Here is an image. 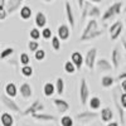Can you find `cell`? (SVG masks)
I'll return each mask as SVG.
<instances>
[{
	"label": "cell",
	"instance_id": "f5cc1de1",
	"mask_svg": "<svg viewBox=\"0 0 126 126\" xmlns=\"http://www.w3.org/2000/svg\"><path fill=\"white\" fill-rule=\"evenodd\" d=\"M25 126H29V125H25Z\"/></svg>",
	"mask_w": 126,
	"mask_h": 126
},
{
	"label": "cell",
	"instance_id": "ee69618b",
	"mask_svg": "<svg viewBox=\"0 0 126 126\" xmlns=\"http://www.w3.org/2000/svg\"><path fill=\"white\" fill-rule=\"evenodd\" d=\"M77 4H78V9L82 10L83 5H85V0H77Z\"/></svg>",
	"mask_w": 126,
	"mask_h": 126
},
{
	"label": "cell",
	"instance_id": "d6986e66",
	"mask_svg": "<svg viewBox=\"0 0 126 126\" xmlns=\"http://www.w3.org/2000/svg\"><path fill=\"white\" fill-rule=\"evenodd\" d=\"M121 63V54H120V50L119 48H115L111 52V64L113 68H117Z\"/></svg>",
	"mask_w": 126,
	"mask_h": 126
},
{
	"label": "cell",
	"instance_id": "9a60e30c",
	"mask_svg": "<svg viewBox=\"0 0 126 126\" xmlns=\"http://www.w3.org/2000/svg\"><path fill=\"white\" fill-rule=\"evenodd\" d=\"M34 23H35L37 28H40V29L46 28V25H47V15L43 12H38L34 16Z\"/></svg>",
	"mask_w": 126,
	"mask_h": 126
},
{
	"label": "cell",
	"instance_id": "74e56055",
	"mask_svg": "<svg viewBox=\"0 0 126 126\" xmlns=\"http://www.w3.org/2000/svg\"><path fill=\"white\" fill-rule=\"evenodd\" d=\"M19 62L22 63L23 66L29 64V63H30V57L28 56V53H22V54H20V57H19Z\"/></svg>",
	"mask_w": 126,
	"mask_h": 126
},
{
	"label": "cell",
	"instance_id": "7402d4cb",
	"mask_svg": "<svg viewBox=\"0 0 126 126\" xmlns=\"http://www.w3.org/2000/svg\"><path fill=\"white\" fill-rule=\"evenodd\" d=\"M112 119H113V112H112V110L110 109V107H103L102 110H101V120L103 121V122H110V121H112Z\"/></svg>",
	"mask_w": 126,
	"mask_h": 126
},
{
	"label": "cell",
	"instance_id": "d4e9b609",
	"mask_svg": "<svg viewBox=\"0 0 126 126\" xmlns=\"http://www.w3.org/2000/svg\"><path fill=\"white\" fill-rule=\"evenodd\" d=\"M43 92H44V96L46 97H52L56 92V87L52 82H47L44 83V87H43Z\"/></svg>",
	"mask_w": 126,
	"mask_h": 126
},
{
	"label": "cell",
	"instance_id": "836d02e7",
	"mask_svg": "<svg viewBox=\"0 0 126 126\" xmlns=\"http://www.w3.org/2000/svg\"><path fill=\"white\" fill-rule=\"evenodd\" d=\"M64 71L67 72V73H69V75H73L77 69H76V67H75V64L71 62V61H67L66 63H64Z\"/></svg>",
	"mask_w": 126,
	"mask_h": 126
},
{
	"label": "cell",
	"instance_id": "8d00e7d4",
	"mask_svg": "<svg viewBox=\"0 0 126 126\" xmlns=\"http://www.w3.org/2000/svg\"><path fill=\"white\" fill-rule=\"evenodd\" d=\"M39 38H40V30L38 28L30 29V39L32 40H38Z\"/></svg>",
	"mask_w": 126,
	"mask_h": 126
},
{
	"label": "cell",
	"instance_id": "816d5d0a",
	"mask_svg": "<svg viewBox=\"0 0 126 126\" xmlns=\"http://www.w3.org/2000/svg\"><path fill=\"white\" fill-rule=\"evenodd\" d=\"M125 25H126V18H125Z\"/></svg>",
	"mask_w": 126,
	"mask_h": 126
},
{
	"label": "cell",
	"instance_id": "ffe728a7",
	"mask_svg": "<svg viewBox=\"0 0 126 126\" xmlns=\"http://www.w3.org/2000/svg\"><path fill=\"white\" fill-rule=\"evenodd\" d=\"M5 94L8 97H15L16 94H18V87L15 83L13 82H8L6 85H5Z\"/></svg>",
	"mask_w": 126,
	"mask_h": 126
},
{
	"label": "cell",
	"instance_id": "b9f144b4",
	"mask_svg": "<svg viewBox=\"0 0 126 126\" xmlns=\"http://www.w3.org/2000/svg\"><path fill=\"white\" fill-rule=\"evenodd\" d=\"M117 78L120 79V81H122V79H126V71H124V72H121L120 75L117 76Z\"/></svg>",
	"mask_w": 126,
	"mask_h": 126
},
{
	"label": "cell",
	"instance_id": "681fc988",
	"mask_svg": "<svg viewBox=\"0 0 126 126\" xmlns=\"http://www.w3.org/2000/svg\"><path fill=\"white\" fill-rule=\"evenodd\" d=\"M43 1H44V3H52L53 0H43Z\"/></svg>",
	"mask_w": 126,
	"mask_h": 126
},
{
	"label": "cell",
	"instance_id": "30bf717a",
	"mask_svg": "<svg viewBox=\"0 0 126 126\" xmlns=\"http://www.w3.org/2000/svg\"><path fill=\"white\" fill-rule=\"evenodd\" d=\"M71 35V29L67 24H61L57 29V37L59 40H67Z\"/></svg>",
	"mask_w": 126,
	"mask_h": 126
},
{
	"label": "cell",
	"instance_id": "e575fe53",
	"mask_svg": "<svg viewBox=\"0 0 126 126\" xmlns=\"http://www.w3.org/2000/svg\"><path fill=\"white\" fill-rule=\"evenodd\" d=\"M34 57H35V61H38V62L44 61V58H46V52H44V49L38 48V49L34 52Z\"/></svg>",
	"mask_w": 126,
	"mask_h": 126
},
{
	"label": "cell",
	"instance_id": "9c48e42d",
	"mask_svg": "<svg viewBox=\"0 0 126 126\" xmlns=\"http://www.w3.org/2000/svg\"><path fill=\"white\" fill-rule=\"evenodd\" d=\"M24 0H8V3L5 4V10L8 14H13L15 13L18 9H20Z\"/></svg>",
	"mask_w": 126,
	"mask_h": 126
},
{
	"label": "cell",
	"instance_id": "6da1fadb",
	"mask_svg": "<svg viewBox=\"0 0 126 126\" xmlns=\"http://www.w3.org/2000/svg\"><path fill=\"white\" fill-rule=\"evenodd\" d=\"M87 16H90L91 19H96L98 16H101V10L98 6L91 4L90 1H87V0H85V5H83L82 8V16L81 19L85 20Z\"/></svg>",
	"mask_w": 126,
	"mask_h": 126
},
{
	"label": "cell",
	"instance_id": "f546056e",
	"mask_svg": "<svg viewBox=\"0 0 126 126\" xmlns=\"http://www.w3.org/2000/svg\"><path fill=\"white\" fill-rule=\"evenodd\" d=\"M73 124H75V120L69 115H64L61 117V126H73Z\"/></svg>",
	"mask_w": 126,
	"mask_h": 126
},
{
	"label": "cell",
	"instance_id": "83f0119b",
	"mask_svg": "<svg viewBox=\"0 0 126 126\" xmlns=\"http://www.w3.org/2000/svg\"><path fill=\"white\" fill-rule=\"evenodd\" d=\"M54 87H56V92L59 94V96H62L63 92H64V81H63L62 77H58V78H57Z\"/></svg>",
	"mask_w": 126,
	"mask_h": 126
},
{
	"label": "cell",
	"instance_id": "7a4b0ae2",
	"mask_svg": "<svg viewBox=\"0 0 126 126\" xmlns=\"http://www.w3.org/2000/svg\"><path fill=\"white\" fill-rule=\"evenodd\" d=\"M122 6H124V4H122L121 1H115L112 5H110V6L106 9V12H105V13L102 14L101 20H102L103 23H106L107 20H110V19L115 18L116 15H119V14L121 13Z\"/></svg>",
	"mask_w": 126,
	"mask_h": 126
},
{
	"label": "cell",
	"instance_id": "cb8c5ba5",
	"mask_svg": "<svg viewBox=\"0 0 126 126\" xmlns=\"http://www.w3.org/2000/svg\"><path fill=\"white\" fill-rule=\"evenodd\" d=\"M113 102H115V106H116L117 111H119V117H120V121L122 125H125V112H124V109L121 107V105H120V101H119V97H117V94L115 93V97H113Z\"/></svg>",
	"mask_w": 126,
	"mask_h": 126
},
{
	"label": "cell",
	"instance_id": "ab89813d",
	"mask_svg": "<svg viewBox=\"0 0 126 126\" xmlns=\"http://www.w3.org/2000/svg\"><path fill=\"white\" fill-rule=\"evenodd\" d=\"M120 105L124 110H126V93H121L120 96Z\"/></svg>",
	"mask_w": 126,
	"mask_h": 126
},
{
	"label": "cell",
	"instance_id": "2e32d148",
	"mask_svg": "<svg viewBox=\"0 0 126 126\" xmlns=\"http://www.w3.org/2000/svg\"><path fill=\"white\" fill-rule=\"evenodd\" d=\"M94 66H96L98 68V71H101V72H109V71H111L113 68L111 63L107 59H105V58L98 59L96 63H94Z\"/></svg>",
	"mask_w": 126,
	"mask_h": 126
},
{
	"label": "cell",
	"instance_id": "7bdbcfd3",
	"mask_svg": "<svg viewBox=\"0 0 126 126\" xmlns=\"http://www.w3.org/2000/svg\"><path fill=\"white\" fill-rule=\"evenodd\" d=\"M120 87H121V90L124 91V93H126V79H122V81H121V86H120Z\"/></svg>",
	"mask_w": 126,
	"mask_h": 126
},
{
	"label": "cell",
	"instance_id": "bcb514c9",
	"mask_svg": "<svg viewBox=\"0 0 126 126\" xmlns=\"http://www.w3.org/2000/svg\"><path fill=\"white\" fill-rule=\"evenodd\" d=\"M6 4V0H0V9H4Z\"/></svg>",
	"mask_w": 126,
	"mask_h": 126
},
{
	"label": "cell",
	"instance_id": "e0dca14e",
	"mask_svg": "<svg viewBox=\"0 0 126 126\" xmlns=\"http://www.w3.org/2000/svg\"><path fill=\"white\" fill-rule=\"evenodd\" d=\"M34 120H38V121H47V122H50V121H57V117H54L53 115H48V113H42V112H37V113H33L30 115Z\"/></svg>",
	"mask_w": 126,
	"mask_h": 126
},
{
	"label": "cell",
	"instance_id": "d590c367",
	"mask_svg": "<svg viewBox=\"0 0 126 126\" xmlns=\"http://www.w3.org/2000/svg\"><path fill=\"white\" fill-rule=\"evenodd\" d=\"M13 53H14V48H12V47L5 48L1 53H0V58H1V59H6L8 57L13 56Z\"/></svg>",
	"mask_w": 126,
	"mask_h": 126
},
{
	"label": "cell",
	"instance_id": "44dd1931",
	"mask_svg": "<svg viewBox=\"0 0 126 126\" xmlns=\"http://www.w3.org/2000/svg\"><path fill=\"white\" fill-rule=\"evenodd\" d=\"M103 34V30L101 29H96V30H92V32H90V33L87 34V35H85V37H81L79 38V42H87V40H92V39H96L97 37H101Z\"/></svg>",
	"mask_w": 126,
	"mask_h": 126
},
{
	"label": "cell",
	"instance_id": "ba28073f",
	"mask_svg": "<svg viewBox=\"0 0 126 126\" xmlns=\"http://www.w3.org/2000/svg\"><path fill=\"white\" fill-rule=\"evenodd\" d=\"M43 109H44L43 103H42L40 101H38V100H37V101H34L33 103H32L29 107H27V109L22 112V115H24V116H29V115H33V113L40 112Z\"/></svg>",
	"mask_w": 126,
	"mask_h": 126
},
{
	"label": "cell",
	"instance_id": "f6af8a7d",
	"mask_svg": "<svg viewBox=\"0 0 126 126\" xmlns=\"http://www.w3.org/2000/svg\"><path fill=\"white\" fill-rule=\"evenodd\" d=\"M107 126H119V122H116V121H110V122H107Z\"/></svg>",
	"mask_w": 126,
	"mask_h": 126
},
{
	"label": "cell",
	"instance_id": "5bb4252c",
	"mask_svg": "<svg viewBox=\"0 0 126 126\" xmlns=\"http://www.w3.org/2000/svg\"><path fill=\"white\" fill-rule=\"evenodd\" d=\"M71 62L75 64L76 69H81L83 64V56L81 52H73L71 54Z\"/></svg>",
	"mask_w": 126,
	"mask_h": 126
},
{
	"label": "cell",
	"instance_id": "8992f818",
	"mask_svg": "<svg viewBox=\"0 0 126 126\" xmlns=\"http://www.w3.org/2000/svg\"><path fill=\"white\" fill-rule=\"evenodd\" d=\"M97 116H98V113L96 111H82L76 115L75 119L78 122H90V121L94 120Z\"/></svg>",
	"mask_w": 126,
	"mask_h": 126
},
{
	"label": "cell",
	"instance_id": "d6a6232c",
	"mask_svg": "<svg viewBox=\"0 0 126 126\" xmlns=\"http://www.w3.org/2000/svg\"><path fill=\"white\" fill-rule=\"evenodd\" d=\"M40 37L43 38V39H46V40H48V39H50L52 37H53V34H52V30H50V28H43L42 29V32H40Z\"/></svg>",
	"mask_w": 126,
	"mask_h": 126
},
{
	"label": "cell",
	"instance_id": "3957f363",
	"mask_svg": "<svg viewBox=\"0 0 126 126\" xmlns=\"http://www.w3.org/2000/svg\"><path fill=\"white\" fill-rule=\"evenodd\" d=\"M88 98H90V88L87 85V81L85 78H82L79 82V101L82 103V106H86Z\"/></svg>",
	"mask_w": 126,
	"mask_h": 126
},
{
	"label": "cell",
	"instance_id": "7dc6e473",
	"mask_svg": "<svg viewBox=\"0 0 126 126\" xmlns=\"http://www.w3.org/2000/svg\"><path fill=\"white\" fill-rule=\"evenodd\" d=\"M87 1H90V3H101L102 0H87Z\"/></svg>",
	"mask_w": 126,
	"mask_h": 126
},
{
	"label": "cell",
	"instance_id": "4dcf8cb0",
	"mask_svg": "<svg viewBox=\"0 0 126 126\" xmlns=\"http://www.w3.org/2000/svg\"><path fill=\"white\" fill-rule=\"evenodd\" d=\"M50 44H52V47H53V49L56 52H59L61 50V40H59V38L57 35L50 38Z\"/></svg>",
	"mask_w": 126,
	"mask_h": 126
},
{
	"label": "cell",
	"instance_id": "4fadbf2b",
	"mask_svg": "<svg viewBox=\"0 0 126 126\" xmlns=\"http://www.w3.org/2000/svg\"><path fill=\"white\" fill-rule=\"evenodd\" d=\"M53 103L54 106L57 107L58 112L59 113H64L69 110V103L66 101V100H62V98H54L53 100Z\"/></svg>",
	"mask_w": 126,
	"mask_h": 126
},
{
	"label": "cell",
	"instance_id": "f1b7e54d",
	"mask_svg": "<svg viewBox=\"0 0 126 126\" xmlns=\"http://www.w3.org/2000/svg\"><path fill=\"white\" fill-rule=\"evenodd\" d=\"M113 83H115V78L111 77V76H103V77L101 78V85H102V87H105V88H110Z\"/></svg>",
	"mask_w": 126,
	"mask_h": 126
},
{
	"label": "cell",
	"instance_id": "277c9868",
	"mask_svg": "<svg viewBox=\"0 0 126 126\" xmlns=\"http://www.w3.org/2000/svg\"><path fill=\"white\" fill-rule=\"evenodd\" d=\"M0 100H1V102H3L4 106H5L6 109H9L10 111L16 112V113H22V111H20V107L18 106V103H16L12 97H8L6 94H1V96H0Z\"/></svg>",
	"mask_w": 126,
	"mask_h": 126
},
{
	"label": "cell",
	"instance_id": "c3c4849f",
	"mask_svg": "<svg viewBox=\"0 0 126 126\" xmlns=\"http://www.w3.org/2000/svg\"><path fill=\"white\" fill-rule=\"evenodd\" d=\"M122 47H124V48H125V50H126V40H125V39L122 40Z\"/></svg>",
	"mask_w": 126,
	"mask_h": 126
},
{
	"label": "cell",
	"instance_id": "60d3db41",
	"mask_svg": "<svg viewBox=\"0 0 126 126\" xmlns=\"http://www.w3.org/2000/svg\"><path fill=\"white\" fill-rule=\"evenodd\" d=\"M8 16V13H6V10L5 8L4 9H0V22H3V20H5Z\"/></svg>",
	"mask_w": 126,
	"mask_h": 126
},
{
	"label": "cell",
	"instance_id": "52a82bcc",
	"mask_svg": "<svg viewBox=\"0 0 126 126\" xmlns=\"http://www.w3.org/2000/svg\"><path fill=\"white\" fill-rule=\"evenodd\" d=\"M122 30H124V23L121 22V20H117V22H115V23L110 27V29H109L111 40H116V39L121 35Z\"/></svg>",
	"mask_w": 126,
	"mask_h": 126
},
{
	"label": "cell",
	"instance_id": "7c38bea8",
	"mask_svg": "<svg viewBox=\"0 0 126 126\" xmlns=\"http://www.w3.org/2000/svg\"><path fill=\"white\" fill-rule=\"evenodd\" d=\"M18 91L20 92V96H22L23 98H30L32 96H33V90H32V86L29 85V83H27V82L22 83Z\"/></svg>",
	"mask_w": 126,
	"mask_h": 126
},
{
	"label": "cell",
	"instance_id": "8fae6325",
	"mask_svg": "<svg viewBox=\"0 0 126 126\" xmlns=\"http://www.w3.org/2000/svg\"><path fill=\"white\" fill-rule=\"evenodd\" d=\"M64 8H66V16H67V20H68V24L71 25V29H72V28H75V25H76V19H75V14H73L71 3L66 1L64 3Z\"/></svg>",
	"mask_w": 126,
	"mask_h": 126
},
{
	"label": "cell",
	"instance_id": "4316f807",
	"mask_svg": "<svg viewBox=\"0 0 126 126\" xmlns=\"http://www.w3.org/2000/svg\"><path fill=\"white\" fill-rule=\"evenodd\" d=\"M88 102V106H90V109L92 110V111H97L98 109H101V100L98 98V97H91L90 98V101H87Z\"/></svg>",
	"mask_w": 126,
	"mask_h": 126
},
{
	"label": "cell",
	"instance_id": "484cf974",
	"mask_svg": "<svg viewBox=\"0 0 126 126\" xmlns=\"http://www.w3.org/2000/svg\"><path fill=\"white\" fill-rule=\"evenodd\" d=\"M19 14H20V18H22L23 20H28V19L32 18V14H33V12H32V8L24 5V6L20 8V13H19Z\"/></svg>",
	"mask_w": 126,
	"mask_h": 126
},
{
	"label": "cell",
	"instance_id": "603a6c76",
	"mask_svg": "<svg viewBox=\"0 0 126 126\" xmlns=\"http://www.w3.org/2000/svg\"><path fill=\"white\" fill-rule=\"evenodd\" d=\"M0 121L3 126H13L14 125V117L9 112H3L0 115Z\"/></svg>",
	"mask_w": 126,
	"mask_h": 126
},
{
	"label": "cell",
	"instance_id": "f907efd6",
	"mask_svg": "<svg viewBox=\"0 0 126 126\" xmlns=\"http://www.w3.org/2000/svg\"><path fill=\"white\" fill-rule=\"evenodd\" d=\"M124 13H126V3H125V5H124Z\"/></svg>",
	"mask_w": 126,
	"mask_h": 126
},
{
	"label": "cell",
	"instance_id": "5b68a950",
	"mask_svg": "<svg viewBox=\"0 0 126 126\" xmlns=\"http://www.w3.org/2000/svg\"><path fill=\"white\" fill-rule=\"evenodd\" d=\"M96 57H97V49H96V48L88 49L87 53H86V56L83 57V62L86 63V66L88 67V69H93V68H94Z\"/></svg>",
	"mask_w": 126,
	"mask_h": 126
},
{
	"label": "cell",
	"instance_id": "f35d334b",
	"mask_svg": "<svg viewBox=\"0 0 126 126\" xmlns=\"http://www.w3.org/2000/svg\"><path fill=\"white\" fill-rule=\"evenodd\" d=\"M28 48L30 49V52H35V50L39 48L38 40H29V43H28Z\"/></svg>",
	"mask_w": 126,
	"mask_h": 126
},
{
	"label": "cell",
	"instance_id": "1f68e13d",
	"mask_svg": "<svg viewBox=\"0 0 126 126\" xmlns=\"http://www.w3.org/2000/svg\"><path fill=\"white\" fill-rule=\"evenodd\" d=\"M22 75L24 77H32L33 76V67L27 64V66H23L22 67Z\"/></svg>",
	"mask_w": 126,
	"mask_h": 126
},
{
	"label": "cell",
	"instance_id": "ac0fdd59",
	"mask_svg": "<svg viewBox=\"0 0 126 126\" xmlns=\"http://www.w3.org/2000/svg\"><path fill=\"white\" fill-rule=\"evenodd\" d=\"M96 29H98L97 20H96V19H90L88 22H87V24H86V27H85V29H83V33H82L81 37H85V35H87V34L90 33V32L96 30Z\"/></svg>",
	"mask_w": 126,
	"mask_h": 126
}]
</instances>
